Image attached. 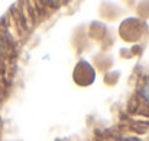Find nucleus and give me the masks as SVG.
<instances>
[{"label":"nucleus","instance_id":"f257e3e1","mask_svg":"<svg viewBox=\"0 0 149 141\" xmlns=\"http://www.w3.org/2000/svg\"><path fill=\"white\" fill-rule=\"evenodd\" d=\"M139 94H141V97H142L145 102H148L149 103V77L143 82V85L141 86V89H139Z\"/></svg>","mask_w":149,"mask_h":141}]
</instances>
